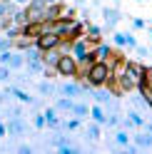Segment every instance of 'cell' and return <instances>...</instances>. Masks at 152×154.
I'll return each instance as SVG.
<instances>
[{
  "mask_svg": "<svg viewBox=\"0 0 152 154\" xmlns=\"http://www.w3.org/2000/svg\"><path fill=\"white\" fill-rule=\"evenodd\" d=\"M107 127H120V114H107Z\"/></svg>",
  "mask_w": 152,
  "mask_h": 154,
  "instance_id": "29",
  "label": "cell"
},
{
  "mask_svg": "<svg viewBox=\"0 0 152 154\" xmlns=\"http://www.w3.org/2000/svg\"><path fill=\"white\" fill-rule=\"evenodd\" d=\"M90 119L97 122V124H105V122H107L105 107H102V104H92V107H90Z\"/></svg>",
  "mask_w": 152,
  "mask_h": 154,
  "instance_id": "17",
  "label": "cell"
},
{
  "mask_svg": "<svg viewBox=\"0 0 152 154\" xmlns=\"http://www.w3.org/2000/svg\"><path fill=\"white\" fill-rule=\"evenodd\" d=\"M147 30H150V32H152V25H147Z\"/></svg>",
  "mask_w": 152,
  "mask_h": 154,
  "instance_id": "38",
  "label": "cell"
},
{
  "mask_svg": "<svg viewBox=\"0 0 152 154\" xmlns=\"http://www.w3.org/2000/svg\"><path fill=\"white\" fill-rule=\"evenodd\" d=\"M132 50H135L137 55H142V57H145V55H147V47H142V45H135V47H132Z\"/></svg>",
  "mask_w": 152,
  "mask_h": 154,
  "instance_id": "32",
  "label": "cell"
},
{
  "mask_svg": "<svg viewBox=\"0 0 152 154\" xmlns=\"http://www.w3.org/2000/svg\"><path fill=\"white\" fill-rule=\"evenodd\" d=\"M17 152H20V154H30L33 149H30V147H27V144H20V147H17Z\"/></svg>",
  "mask_w": 152,
  "mask_h": 154,
  "instance_id": "33",
  "label": "cell"
},
{
  "mask_svg": "<svg viewBox=\"0 0 152 154\" xmlns=\"http://www.w3.org/2000/svg\"><path fill=\"white\" fill-rule=\"evenodd\" d=\"M85 40H90L92 45H97V42H102V27H97V25H92V23H85Z\"/></svg>",
  "mask_w": 152,
  "mask_h": 154,
  "instance_id": "5",
  "label": "cell"
},
{
  "mask_svg": "<svg viewBox=\"0 0 152 154\" xmlns=\"http://www.w3.org/2000/svg\"><path fill=\"white\" fill-rule=\"evenodd\" d=\"M102 17H105V25L112 30V27L120 23V10L117 8H105V10H102Z\"/></svg>",
  "mask_w": 152,
  "mask_h": 154,
  "instance_id": "11",
  "label": "cell"
},
{
  "mask_svg": "<svg viewBox=\"0 0 152 154\" xmlns=\"http://www.w3.org/2000/svg\"><path fill=\"white\" fill-rule=\"evenodd\" d=\"M58 60H60V50H58V47H55V50H45V52H43V65L50 67V70H55Z\"/></svg>",
  "mask_w": 152,
  "mask_h": 154,
  "instance_id": "14",
  "label": "cell"
},
{
  "mask_svg": "<svg viewBox=\"0 0 152 154\" xmlns=\"http://www.w3.org/2000/svg\"><path fill=\"white\" fill-rule=\"evenodd\" d=\"M92 47H95V45H92L90 40H85V37H78V40L72 42V50H70V55H72L75 60L80 62V60H85V57H87V55L92 52Z\"/></svg>",
  "mask_w": 152,
  "mask_h": 154,
  "instance_id": "4",
  "label": "cell"
},
{
  "mask_svg": "<svg viewBox=\"0 0 152 154\" xmlns=\"http://www.w3.org/2000/svg\"><path fill=\"white\" fill-rule=\"evenodd\" d=\"M137 92H140V97L145 100V104L152 109V87H150L147 77H145V80H140V85H137Z\"/></svg>",
  "mask_w": 152,
  "mask_h": 154,
  "instance_id": "10",
  "label": "cell"
},
{
  "mask_svg": "<svg viewBox=\"0 0 152 154\" xmlns=\"http://www.w3.org/2000/svg\"><path fill=\"white\" fill-rule=\"evenodd\" d=\"M13 3H15V5H23V8H25L27 3H30V0H13Z\"/></svg>",
  "mask_w": 152,
  "mask_h": 154,
  "instance_id": "35",
  "label": "cell"
},
{
  "mask_svg": "<svg viewBox=\"0 0 152 154\" xmlns=\"http://www.w3.org/2000/svg\"><path fill=\"white\" fill-rule=\"evenodd\" d=\"M100 127H102V124L92 122V124H87V129H85V134H87L90 139H100Z\"/></svg>",
  "mask_w": 152,
  "mask_h": 154,
  "instance_id": "23",
  "label": "cell"
},
{
  "mask_svg": "<svg viewBox=\"0 0 152 154\" xmlns=\"http://www.w3.org/2000/svg\"><path fill=\"white\" fill-rule=\"evenodd\" d=\"M37 92H40V94H52L55 87H52V82H50V80H43L40 85H37Z\"/></svg>",
  "mask_w": 152,
  "mask_h": 154,
  "instance_id": "25",
  "label": "cell"
},
{
  "mask_svg": "<svg viewBox=\"0 0 152 154\" xmlns=\"http://www.w3.org/2000/svg\"><path fill=\"white\" fill-rule=\"evenodd\" d=\"M115 144H117V147H127V144H130V132L127 129H117L115 132Z\"/></svg>",
  "mask_w": 152,
  "mask_h": 154,
  "instance_id": "22",
  "label": "cell"
},
{
  "mask_svg": "<svg viewBox=\"0 0 152 154\" xmlns=\"http://www.w3.org/2000/svg\"><path fill=\"white\" fill-rule=\"evenodd\" d=\"M60 40H62V37L55 35V32H40V35L35 37V47H40L43 52L45 50H55V47L60 45Z\"/></svg>",
  "mask_w": 152,
  "mask_h": 154,
  "instance_id": "3",
  "label": "cell"
},
{
  "mask_svg": "<svg viewBox=\"0 0 152 154\" xmlns=\"http://www.w3.org/2000/svg\"><path fill=\"white\" fill-rule=\"evenodd\" d=\"M33 124H35L37 129H45V114H43V112H40V114H35V119H33Z\"/></svg>",
  "mask_w": 152,
  "mask_h": 154,
  "instance_id": "30",
  "label": "cell"
},
{
  "mask_svg": "<svg viewBox=\"0 0 152 154\" xmlns=\"http://www.w3.org/2000/svg\"><path fill=\"white\" fill-rule=\"evenodd\" d=\"M0 122H3V119H0Z\"/></svg>",
  "mask_w": 152,
  "mask_h": 154,
  "instance_id": "39",
  "label": "cell"
},
{
  "mask_svg": "<svg viewBox=\"0 0 152 154\" xmlns=\"http://www.w3.org/2000/svg\"><path fill=\"white\" fill-rule=\"evenodd\" d=\"M132 27H135V30H145V27H147V23L142 20V17H135V20H132Z\"/></svg>",
  "mask_w": 152,
  "mask_h": 154,
  "instance_id": "31",
  "label": "cell"
},
{
  "mask_svg": "<svg viewBox=\"0 0 152 154\" xmlns=\"http://www.w3.org/2000/svg\"><path fill=\"white\" fill-rule=\"evenodd\" d=\"M90 94L95 97V102H97V104H102V107H112V109H117V104L112 102V94H110V92H92V90H90Z\"/></svg>",
  "mask_w": 152,
  "mask_h": 154,
  "instance_id": "12",
  "label": "cell"
},
{
  "mask_svg": "<svg viewBox=\"0 0 152 154\" xmlns=\"http://www.w3.org/2000/svg\"><path fill=\"white\" fill-rule=\"evenodd\" d=\"M45 3H47V5H52V3H60V0H45Z\"/></svg>",
  "mask_w": 152,
  "mask_h": 154,
  "instance_id": "37",
  "label": "cell"
},
{
  "mask_svg": "<svg viewBox=\"0 0 152 154\" xmlns=\"http://www.w3.org/2000/svg\"><path fill=\"white\" fill-rule=\"evenodd\" d=\"M112 42H115L117 47H135L137 45L135 35H130V32H115L112 35Z\"/></svg>",
  "mask_w": 152,
  "mask_h": 154,
  "instance_id": "8",
  "label": "cell"
},
{
  "mask_svg": "<svg viewBox=\"0 0 152 154\" xmlns=\"http://www.w3.org/2000/svg\"><path fill=\"white\" fill-rule=\"evenodd\" d=\"M55 72H58L60 77H70V80H75L78 77V60L68 52V55H60L58 65H55Z\"/></svg>",
  "mask_w": 152,
  "mask_h": 154,
  "instance_id": "2",
  "label": "cell"
},
{
  "mask_svg": "<svg viewBox=\"0 0 152 154\" xmlns=\"http://www.w3.org/2000/svg\"><path fill=\"white\" fill-rule=\"evenodd\" d=\"M92 87H105L107 80H110V65L105 60H95L87 70V77H85Z\"/></svg>",
  "mask_w": 152,
  "mask_h": 154,
  "instance_id": "1",
  "label": "cell"
},
{
  "mask_svg": "<svg viewBox=\"0 0 152 154\" xmlns=\"http://www.w3.org/2000/svg\"><path fill=\"white\" fill-rule=\"evenodd\" d=\"M58 92L60 94H65V97H80V94H85L82 92V87L78 82H62L60 87H58Z\"/></svg>",
  "mask_w": 152,
  "mask_h": 154,
  "instance_id": "7",
  "label": "cell"
},
{
  "mask_svg": "<svg viewBox=\"0 0 152 154\" xmlns=\"http://www.w3.org/2000/svg\"><path fill=\"white\" fill-rule=\"evenodd\" d=\"M5 50H13V40H10V37H0V52H5Z\"/></svg>",
  "mask_w": 152,
  "mask_h": 154,
  "instance_id": "28",
  "label": "cell"
},
{
  "mask_svg": "<svg viewBox=\"0 0 152 154\" xmlns=\"http://www.w3.org/2000/svg\"><path fill=\"white\" fill-rule=\"evenodd\" d=\"M127 119L132 122V127H145V117H142L140 112H130V114H127Z\"/></svg>",
  "mask_w": 152,
  "mask_h": 154,
  "instance_id": "24",
  "label": "cell"
},
{
  "mask_svg": "<svg viewBox=\"0 0 152 154\" xmlns=\"http://www.w3.org/2000/svg\"><path fill=\"white\" fill-rule=\"evenodd\" d=\"M5 92H8V94H13V97H17L23 104H35V97H30V94H27L25 90H20V87H8Z\"/></svg>",
  "mask_w": 152,
  "mask_h": 154,
  "instance_id": "16",
  "label": "cell"
},
{
  "mask_svg": "<svg viewBox=\"0 0 152 154\" xmlns=\"http://www.w3.org/2000/svg\"><path fill=\"white\" fill-rule=\"evenodd\" d=\"M110 55H112V47L107 42H97L92 47V57H95V60H107Z\"/></svg>",
  "mask_w": 152,
  "mask_h": 154,
  "instance_id": "13",
  "label": "cell"
},
{
  "mask_svg": "<svg viewBox=\"0 0 152 154\" xmlns=\"http://www.w3.org/2000/svg\"><path fill=\"white\" fill-rule=\"evenodd\" d=\"M10 67H8V65H0V82H8V80H10Z\"/></svg>",
  "mask_w": 152,
  "mask_h": 154,
  "instance_id": "27",
  "label": "cell"
},
{
  "mask_svg": "<svg viewBox=\"0 0 152 154\" xmlns=\"http://www.w3.org/2000/svg\"><path fill=\"white\" fill-rule=\"evenodd\" d=\"M135 147L137 149H150L152 147V134L145 129V132H140V134H135Z\"/></svg>",
  "mask_w": 152,
  "mask_h": 154,
  "instance_id": "18",
  "label": "cell"
},
{
  "mask_svg": "<svg viewBox=\"0 0 152 154\" xmlns=\"http://www.w3.org/2000/svg\"><path fill=\"white\" fill-rule=\"evenodd\" d=\"M25 67H27L30 75H43V70H45L43 60H25Z\"/></svg>",
  "mask_w": 152,
  "mask_h": 154,
  "instance_id": "21",
  "label": "cell"
},
{
  "mask_svg": "<svg viewBox=\"0 0 152 154\" xmlns=\"http://www.w3.org/2000/svg\"><path fill=\"white\" fill-rule=\"evenodd\" d=\"M145 129H147V132L152 134V122H145Z\"/></svg>",
  "mask_w": 152,
  "mask_h": 154,
  "instance_id": "36",
  "label": "cell"
},
{
  "mask_svg": "<svg viewBox=\"0 0 152 154\" xmlns=\"http://www.w3.org/2000/svg\"><path fill=\"white\" fill-rule=\"evenodd\" d=\"M70 114H72V117H78V119H85V117H90V107L85 102H75Z\"/></svg>",
  "mask_w": 152,
  "mask_h": 154,
  "instance_id": "19",
  "label": "cell"
},
{
  "mask_svg": "<svg viewBox=\"0 0 152 154\" xmlns=\"http://www.w3.org/2000/svg\"><path fill=\"white\" fill-rule=\"evenodd\" d=\"M5 127H8V134H25V129H27L25 122H23V117H10Z\"/></svg>",
  "mask_w": 152,
  "mask_h": 154,
  "instance_id": "9",
  "label": "cell"
},
{
  "mask_svg": "<svg viewBox=\"0 0 152 154\" xmlns=\"http://www.w3.org/2000/svg\"><path fill=\"white\" fill-rule=\"evenodd\" d=\"M80 122H82V119L72 117V119H68V122H62V129H68V132H75V129L80 127Z\"/></svg>",
  "mask_w": 152,
  "mask_h": 154,
  "instance_id": "26",
  "label": "cell"
},
{
  "mask_svg": "<svg viewBox=\"0 0 152 154\" xmlns=\"http://www.w3.org/2000/svg\"><path fill=\"white\" fill-rule=\"evenodd\" d=\"M43 114H45V127H50V129H62V122H60L58 109H55V107H47Z\"/></svg>",
  "mask_w": 152,
  "mask_h": 154,
  "instance_id": "6",
  "label": "cell"
},
{
  "mask_svg": "<svg viewBox=\"0 0 152 154\" xmlns=\"http://www.w3.org/2000/svg\"><path fill=\"white\" fill-rule=\"evenodd\" d=\"M8 67H10V70H20V67H25V52L10 50V60H8Z\"/></svg>",
  "mask_w": 152,
  "mask_h": 154,
  "instance_id": "15",
  "label": "cell"
},
{
  "mask_svg": "<svg viewBox=\"0 0 152 154\" xmlns=\"http://www.w3.org/2000/svg\"><path fill=\"white\" fill-rule=\"evenodd\" d=\"M5 134H8V127H5V124H3V122H0V139H3V137H5Z\"/></svg>",
  "mask_w": 152,
  "mask_h": 154,
  "instance_id": "34",
  "label": "cell"
},
{
  "mask_svg": "<svg viewBox=\"0 0 152 154\" xmlns=\"http://www.w3.org/2000/svg\"><path fill=\"white\" fill-rule=\"evenodd\" d=\"M72 104H75V100H72V97H65V94H62V97L55 102V109H58V112H72Z\"/></svg>",
  "mask_w": 152,
  "mask_h": 154,
  "instance_id": "20",
  "label": "cell"
}]
</instances>
